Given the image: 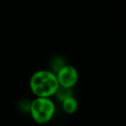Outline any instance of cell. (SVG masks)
<instances>
[{
  "mask_svg": "<svg viewBox=\"0 0 126 126\" xmlns=\"http://www.w3.org/2000/svg\"><path fill=\"white\" fill-rule=\"evenodd\" d=\"M54 102L50 98H35L30 103L29 112L35 123L45 125L52 119L55 114Z\"/></svg>",
  "mask_w": 126,
  "mask_h": 126,
  "instance_id": "obj_2",
  "label": "cell"
},
{
  "mask_svg": "<svg viewBox=\"0 0 126 126\" xmlns=\"http://www.w3.org/2000/svg\"><path fill=\"white\" fill-rule=\"evenodd\" d=\"M65 61L63 60V58H62L61 56H55L51 61V70L52 73H54L55 74L63 67L65 66Z\"/></svg>",
  "mask_w": 126,
  "mask_h": 126,
  "instance_id": "obj_6",
  "label": "cell"
},
{
  "mask_svg": "<svg viewBox=\"0 0 126 126\" xmlns=\"http://www.w3.org/2000/svg\"><path fill=\"white\" fill-rule=\"evenodd\" d=\"M58 101L62 102L63 99H65L66 98L70 97V96H73V92H72V88H66L60 86L58 88L55 95Z\"/></svg>",
  "mask_w": 126,
  "mask_h": 126,
  "instance_id": "obj_5",
  "label": "cell"
},
{
  "mask_svg": "<svg viewBox=\"0 0 126 126\" xmlns=\"http://www.w3.org/2000/svg\"><path fill=\"white\" fill-rule=\"evenodd\" d=\"M29 86L37 98H51L55 95L59 84L54 73L50 70H39L32 75Z\"/></svg>",
  "mask_w": 126,
  "mask_h": 126,
  "instance_id": "obj_1",
  "label": "cell"
},
{
  "mask_svg": "<svg viewBox=\"0 0 126 126\" xmlns=\"http://www.w3.org/2000/svg\"><path fill=\"white\" fill-rule=\"evenodd\" d=\"M56 76L59 86L66 88H73L79 79L77 70L71 65L63 66L56 74Z\"/></svg>",
  "mask_w": 126,
  "mask_h": 126,
  "instance_id": "obj_3",
  "label": "cell"
},
{
  "mask_svg": "<svg viewBox=\"0 0 126 126\" xmlns=\"http://www.w3.org/2000/svg\"><path fill=\"white\" fill-rule=\"evenodd\" d=\"M62 108L63 111L67 114H74L76 112L79 107L78 101L74 98V96H70L62 101Z\"/></svg>",
  "mask_w": 126,
  "mask_h": 126,
  "instance_id": "obj_4",
  "label": "cell"
}]
</instances>
